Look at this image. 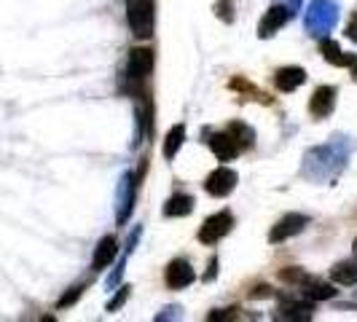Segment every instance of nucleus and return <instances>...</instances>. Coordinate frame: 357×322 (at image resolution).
<instances>
[{
    "label": "nucleus",
    "instance_id": "f257e3e1",
    "mask_svg": "<svg viewBox=\"0 0 357 322\" xmlns=\"http://www.w3.org/2000/svg\"><path fill=\"white\" fill-rule=\"evenodd\" d=\"M336 22H339V6L333 0H312V6L306 11V30L312 36H328Z\"/></svg>",
    "mask_w": 357,
    "mask_h": 322
},
{
    "label": "nucleus",
    "instance_id": "f03ea898",
    "mask_svg": "<svg viewBox=\"0 0 357 322\" xmlns=\"http://www.w3.org/2000/svg\"><path fill=\"white\" fill-rule=\"evenodd\" d=\"M126 22L137 38H151L156 27V6L153 0H126Z\"/></svg>",
    "mask_w": 357,
    "mask_h": 322
},
{
    "label": "nucleus",
    "instance_id": "7ed1b4c3",
    "mask_svg": "<svg viewBox=\"0 0 357 322\" xmlns=\"http://www.w3.org/2000/svg\"><path fill=\"white\" fill-rule=\"evenodd\" d=\"M234 226V215L231 213H215L210 215L204 223H202V229H199V242L202 245H215V242H220L226 233L231 231Z\"/></svg>",
    "mask_w": 357,
    "mask_h": 322
},
{
    "label": "nucleus",
    "instance_id": "20e7f679",
    "mask_svg": "<svg viewBox=\"0 0 357 322\" xmlns=\"http://www.w3.org/2000/svg\"><path fill=\"white\" fill-rule=\"evenodd\" d=\"M153 70V52L151 49H132L129 52V59H126V81H132V84H143V78H148Z\"/></svg>",
    "mask_w": 357,
    "mask_h": 322
},
{
    "label": "nucleus",
    "instance_id": "39448f33",
    "mask_svg": "<svg viewBox=\"0 0 357 322\" xmlns=\"http://www.w3.org/2000/svg\"><path fill=\"white\" fill-rule=\"evenodd\" d=\"M135 197H137L135 175H132V172H124L121 180H119V213H116L119 226L129 220V215H132V210H135Z\"/></svg>",
    "mask_w": 357,
    "mask_h": 322
},
{
    "label": "nucleus",
    "instance_id": "423d86ee",
    "mask_svg": "<svg viewBox=\"0 0 357 322\" xmlns=\"http://www.w3.org/2000/svg\"><path fill=\"white\" fill-rule=\"evenodd\" d=\"M234 188H236V172L229 169V167H218L215 172L207 175L204 180V191L210 194V197H229Z\"/></svg>",
    "mask_w": 357,
    "mask_h": 322
},
{
    "label": "nucleus",
    "instance_id": "0eeeda50",
    "mask_svg": "<svg viewBox=\"0 0 357 322\" xmlns=\"http://www.w3.org/2000/svg\"><path fill=\"white\" fill-rule=\"evenodd\" d=\"M309 226V217L301 213H293V215H285L271 231H268V242H274V245H280V242H285L290 236H296V233H301Z\"/></svg>",
    "mask_w": 357,
    "mask_h": 322
},
{
    "label": "nucleus",
    "instance_id": "6e6552de",
    "mask_svg": "<svg viewBox=\"0 0 357 322\" xmlns=\"http://www.w3.org/2000/svg\"><path fill=\"white\" fill-rule=\"evenodd\" d=\"M194 279H197V274H194V268H191V263L185 258H175L167 266V271H164V282H167L169 290H183V287L191 285Z\"/></svg>",
    "mask_w": 357,
    "mask_h": 322
},
{
    "label": "nucleus",
    "instance_id": "1a4fd4ad",
    "mask_svg": "<svg viewBox=\"0 0 357 322\" xmlns=\"http://www.w3.org/2000/svg\"><path fill=\"white\" fill-rule=\"evenodd\" d=\"M333 107H336V89H333V86H320V89H314L312 100H309V113H312L314 118H328V116L333 113Z\"/></svg>",
    "mask_w": 357,
    "mask_h": 322
},
{
    "label": "nucleus",
    "instance_id": "9d476101",
    "mask_svg": "<svg viewBox=\"0 0 357 322\" xmlns=\"http://www.w3.org/2000/svg\"><path fill=\"white\" fill-rule=\"evenodd\" d=\"M293 17L290 11H287L285 6H280V3H274L271 8L266 11V17L261 19V24H258V36L261 38H271L280 27H285L287 19Z\"/></svg>",
    "mask_w": 357,
    "mask_h": 322
},
{
    "label": "nucleus",
    "instance_id": "9b49d317",
    "mask_svg": "<svg viewBox=\"0 0 357 322\" xmlns=\"http://www.w3.org/2000/svg\"><path fill=\"white\" fill-rule=\"evenodd\" d=\"M210 148H213V153L218 156L220 161H231L236 159L239 153H242V148L234 143V137L229 132H220V135H210Z\"/></svg>",
    "mask_w": 357,
    "mask_h": 322
},
{
    "label": "nucleus",
    "instance_id": "f8f14e48",
    "mask_svg": "<svg viewBox=\"0 0 357 322\" xmlns=\"http://www.w3.org/2000/svg\"><path fill=\"white\" fill-rule=\"evenodd\" d=\"M304 81H306L304 68H282V70H277V75H274V86L280 91H285V94L296 91L298 86H304Z\"/></svg>",
    "mask_w": 357,
    "mask_h": 322
},
{
    "label": "nucleus",
    "instance_id": "ddd939ff",
    "mask_svg": "<svg viewBox=\"0 0 357 322\" xmlns=\"http://www.w3.org/2000/svg\"><path fill=\"white\" fill-rule=\"evenodd\" d=\"M116 255H119V242H116V236H102L100 245H97V250H94L91 268H94V271H102L105 266L113 263Z\"/></svg>",
    "mask_w": 357,
    "mask_h": 322
},
{
    "label": "nucleus",
    "instance_id": "4468645a",
    "mask_svg": "<svg viewBox=\"0 0 357 322\" xmlns=\"http://www.w3.org/2000/svg\"><path fill=\"white\" fill-rule=\"evenodd\" d=\"M320 52L325 56V62H331L336 68H352V62H357L355 54H344L339 49V43H333V40H322Z\"/></svg>",
    "mask_w": 357,
    "mask_h": 322
},
{
    "label": "nucleus",
    "instance_id": "2eb2a0df",
    "mask_svg": "<svg viewBox=\"0 0 357 322\" xmlns=\"http://www.w3.org/2000/svg\"><path fill=\"white\" fill-rule=\"evenodd\" d=\"M277 320H312V304H304V301H290V304H282L274 314Z\"/></svg>",
    "mask_w": 357,
    "mask_h": 322
},
{
    "label": "nucleus",
    "instance_id": "dca6fc26",
    "mask_svg": "<svg viewBox=\"0 0 357 322\" xmlns=\"http://www.w3.org/2000/svg\"><path fill=\"white\" fill-rule=\"evenodd\" d=\"M194 210V197H188V194H175V197H169V201L164 204V215L167 217H183V215H188Z\"/></svg>",
    "mask_w": 357,
    "mask_h": 322
},
{
    "label": "nucleus",
    "instance_id": "f3484780",
    "mask_svg": "<svg viewBox=\"0 0 357 322\" xmlns=\"http://www.w3.org/2000/svg\"><path fill=\"white\" fill-rule=\"evenodd\" d=\"M183 143H185V126L175 124L172 129H169V135L164 137V148H161V151H164V159H169V161L175 159Z\"/></svg>",
    "mask_w": 357,
    "mask_h": 322
},
{
    "label": "nucleus",
    "instance_id": "a211bd4d",
    "mask_svg": "<svg viewBox=\"0 0 357 322\" xmlns=\"http://www.w3.org/2000/svg\"><path fill=\"white\" fill-rule=\"evenodd\" d=\"M331 279L339 285H357V261H341L331 268Z\"/></svg>",
    "mask_w": 357,
    "mask_h": 322
},
{
    "label": "nucleus",
    "instance_id": "6ab92c4d",
    "mask_svg": "<svg viewBox=\"0 0 357 322\" xmlns=\"http://www.w3.org/2000/svg\"><path fill=\"white\" fill-rule=\"evenodd\" d=\"M226 132L234 137V143L239 145L242 151L245 148H252V143H255V132H252L248 124H242V121H231V124L226 126Z\"/></svg>",
    "mask_w": 357,
    "mask_h": 322
},
{
    "label": "nucleus",
    "instance_id": "aec40b11",
    "mask_svg": "<svg viewBox=\"0 0 357 322\" xmlns=\"http://www.w3.org/2000/svg\"><path fill=\"white\" fill-rule=\"evenodd\" d=\"M301 290H304V296L309 301H328V298L336 296V287L325 285V282H317V279H309Z\"/></svg>",
    "mask_w": 357,
    "mask_h": 322
},
{
    "label": "nucleus",
    "instance_id": "412c9836",
    "mask_svg": "<svg viewBox=\"0 0 357 322\" xmlns=\"http://www.w3.org/2000/svg\"><path fill=\"white\" fill-rule=\"evenodd\" d=\"M280 279H282V282H287V285H293V287H304L312 277L306 274L304 268L290 266V268H282V271H280Z\"/></svg>",
    "mask_w": 357,
    "mask_h": 322
},
{
    "label": "nucleus",
    "instance_id": "4be33fe9",
    "mask_svg": "<svg viewBox=\"0 0 357 322\" xmlns=\"http://www.w3.org/2000/svg\"><path fill=\"white\" fill-rule=\"evenodd\" d=\"M81 296H84V285H75V287H70V290H68V293H65V296H62V298H59V304H56V309H68V306H73V304H75V301H78V298H81Z\"/></svg>",
    "mask_w": 357,
    "mask_h": 322
},
{
    "label": "nucleus",
    "instance_id": "5701e85b",
    "mask_svg": "<svg viewBox=\"0 0 357 322\" xmlns=\"http://www.w3.org/2000/svg\"><path fill=\"white\" fill-rule=\"evenodd\" d=\"M231 3H226V0H220L218 3V14H220V19H226V22H234V14H231Z\"/></svg>",
    "mask_w": 357,
    "mask_h": 322
},
{
    "label": "nucleus",
    "instance_id": "b1692460",
    "mask_svg": "<svg viewBox=\"0 0 357 322\" xmlns=\"http://www.w3.org/2000/svg\"><path fill=\"white\" fill-rule=\"evenodd\" d=\"M126 296H129V287H121V293H119V296H116V298L107 304V312H116V309H119V306L126 301Z\"/></svg>",
    "mask_w": 357,
    "mask_h": 322
},
{
    "label": "nucleus",
    "instance_id": "393cba45",
    "mask_svg": "<svg viewBox=\"0 0 357 322\" xmlns=\"http://www.w3.org/2000/svg\"><path fill=\"white\" fill-rule=\"evenodd\" d=\"M347 38H349V40H355V43H357V14L352 17V22H349V27H347Z\"/></svg>",
    "mask_w": 357,
    "mask_h": 322
},
{
    "label": "nucleus",
    "instance_id": "a878e982",
    "mask_svg": "<svg viewBox=\"0 0 357 322\" xmlns=\"http://www.w3.org/2000/svg\"><path fill=\"white\" fill-rule=\"evenodd\" d=\"M285 3V8L290 11V14H296L298 11V6H301V0H282Z\"/></svg>",
    "mask_w": 357,
    "mask_h": 322
},
{
    "label": "nucleus",
    "instance_id": "bb28decb",
    "mask_svg": "<svg viewBox=\"0 0 357 322\" xmlns=\"http://www.w3.org/2000/svg\"><path fill=\"white\" fill-rule=\"evenodd\" d=\"M215 266H218V261H210V271H207V274H204V282H207V279H215Z\"/></svg>",
    "mask_w": 357,
    "mask_h": 322
},
{
    "label": "nucleus",
    "instance_id": "cd10ccee",
    "mask_svg": "<svg viewBox=\"0 0 357 322\" xmlns=\"http://www.w3.org/2000/svg\"><path fill=\"white\" fill-rule=\"evenodd\" d=\"M352 78L357 81V62H352Z\"/></svg>",
    "mask_w": 357,
    "mask_h": 322
},
{
    "label": "nucleus",
    "instance_id": "c85d7f7f",
    "mask_svg": "<svg viewBox=\"0 0 357 322\" xmlns=\"http://www.w3.org/2000/svg\"><path fill=\"white\" fill-rule=\"evenodd\" d=\"M355 252H357V239H355Z\"/></svg>",
    "mask_w": 357,
    "mask_h": 322
}]
</instances>
